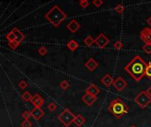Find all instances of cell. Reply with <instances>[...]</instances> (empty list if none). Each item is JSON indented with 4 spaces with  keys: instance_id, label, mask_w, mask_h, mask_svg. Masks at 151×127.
<instances>
[{
    "instance_id": "obj_1",
    "label": "cell",
    "mask_w": 151,
    "mask_h": 127,
    "mask_svg": "<svg viewBox=\"0 0 151 127\" xmlns=\"http://www.w3.org/2000/svg\"><path fill=\"white\" fill-rule=\"evenodd\" d=\"M147 63L139 56H135L127 65L125 66V70L130 74L131 77L137 82L142 80L146 76Z\"/></svg>"
},
{
    "instance_id": "obj_2",
    "label": "cell",
    "mask_w": 151,
    "mask_h": 127,
    "mask_svg": "<svg viewBox=\"0 0 151 127\" xmlns=\"http://www.w3.org/2000/svg\"><path fill=\"white\" fill-rule=\"evenodd\" d=\"M66 14L60 9L58 6H54L45 14V19L56 28L60 26V24L66 19Z\"/></svg>"
},
{
    "instance_id": "obj_3",
    "label": "cell",
    "mask_w": 151,
    "mask_h": 127,
    "mask_svg": "<svg viewBox=\"0 0 151 127\" xmlns=\"http://www.w3.org/2000/svg\"><path fill=\"white\" fill-rule=\"evenodd\" d=\"M108 110L118 119H120L124 115L127 114L129 111L128 106L125 103V101H122L119 98L112 100L109 106H108Z\"/></svg>"
},
{
    "instance_id": "obj_4",
    "label": "cell",
    "mask_w": 151,
    "mask_h": 127,
    "mask_svg": "<svg viewBox=\"0 0 151 127\" xmlns=\"http://www.w3.org/2000/svg\"><path fill=\"white\" fill-rule=\"evenodd\" d=\"M74 118L75 115L69 109H65L58 117V119L65 127H69L74 122Z\"/></svg>"
},
{
    "instance_id": "obj_5",
    "label": "cell",
    "mask_w": 151,
    "mask_h": 127,
    "mask_svg": "<svg viewBox=\"0 0 151 127\" xmlns=\"http://www.w3.org/2000/svg\"><path fill=\"white\" fill-rule=\"evenodd\" d=\"M134 103L142 110L146 109L151 103V97L146 93V91H141L134 98Z\"/></svg>"
},
{
    "instance_id": "obj_6",
    "label": "cell",
    "mask_w": 151,
    "mask_h": 127,
    "mask_svg": "<svg viewBox=\"0 0 151 127\" xmlns=\"http://www.w3.org/2000/svg\"><path fill=\"white\" fill-rule=\"evenodd\" d=\"M95 43L100 49H104L110 43V40L104 33H100L95 39Z\"/></svg>"
},
{
    "instance_id": "obj_7",
    "label": "cell",
    "mask_w": 151,
    "mask_h": 127,
    "mask_svg": "<svg viewBox=\"0 0 151 127\" xmlns=\"http://www.w3.org/2000/svg\"><path fill=\"white\" fill-rule=\"evenodd\" d=\"M112 85H113V87H114L118 92H122L125 87H127V82L125 81L123 78L118 77V78L114 81V82H113Z\"/></svg>"
},
{
    "instance_id": "obj_8",
    "label": "cell",
    "mask_w": 151,
    "mask_h": 127,
    "mask_svg": "<svg viewBox=\"0 0 151 127\" xmlns=\"http://www.w3.org/2000/svg\"><path fill=\"white\" fill-rule=\"evenodd\" d=\"M141 38L145 43H151V29L144 28L141 32Z\"/></svg>"
},
{
    "instance_id": "obj_9",
    "label": "cell",
    "mask_w": 151,
    "mask_h": 127,
    "mask_svg": "<svg viewBox=\"0 0 151 127\" xmlns=\"http://www.w3.org/2000/svg\"><path fill=\"white\" fill-rule=\"evenodd\" d=\"M66 28L67 29L71 32V33H76L80 28H81V25L80 23L77 21V20H75V19H72L67 25H66Z\"/></svg>"
},
{
    "instance_id": "obj_10",
    "label": "cell",
    "mask_w": 151,
    "mask_h": 127,
    "mask_svg": "<svg viewBox=\"0 0 151 127\" xmlns=\"http://www.w3.org/2000/svg\"><path fill=\"white\" fill-rule=\"evenodd\" d=\"M81 100H82V101H83V103L86 105L92 106L95 103V101H96L97 98H96V96H94L92 94H86L85 93V94L81 97Z\"/></svg>"
},
{
    "instance_id": "obj_11",
    "label": "cell",
    "mask_w": 151,
    "mask_h": 127,
    "mask_svg": "<svg viewBox=\"0 0 151 127\" xmlns=\"http://www.w3.org/2000/svg\"><path fill=\"white\" fill-rule=\"evenodd\" d=\"M31 103L36 108H42V106L44 104V100L39 94H35V95H33Z\"/></svg>"
},
{
    "instance_id": "obj_12",
    "label": "cell",
    "mask_w": 151,
    "mask_h": 127,
    "mask_svg": "<svg viewBox=\"0 0 151 127\" xmlns=\"http://www.w3.org/2000/svg\"><path fill=\"white\" fill-rule=\"evenodd\" d=\"M101 82H102V84L104 86H105L106 87H109L113 84L114 81H113V78L111 77V75L107 73L104 76L102 79H101Z\"/></svg>"
},
{
    "instance_id": "obj_13",
    "label": "cell",
    "mask_w": 151,
    "mask_h": 127,
    "mask_svg": "<svg viewBox=\"0 0 151 127\" xmlns=\"http://www.w3.org/2000/svg\"><path fill=\"white\" fill-rule=\"evenodd\" d=\"M31 115L32 117L35 120H39L41 117H42L44 116V111L41 109V108H36L35 107L32 110H31Z\"/></svg>"
},
{
    "instance_id": "obj_14",
    "label": "cell",
    "mask_w": 151,
    "mask_h": 127,
    "mask_svg": "<svg viewBox=\"0 0 151 127\" xmlns=\"http://www.w3.org/2000/svg\"><path fill=\"white\" fill-rule=\"evenodd\" d=\"M98 65H99V64H98L94 58H89V59L86 62V64H85V67H86L88 71H95V70L98 67Z\"/></svg>"
},
{
    "instance_id": "obj_15",
    "label": "cell",
    "mask_w": 151,
    "mask_h": 127,
    "mask_svg": "<svg viewBox=\"0 0 151 127\" xmlns=\"http://www.w3.org/2000/svg\"><path fill=\"white\" fill-rule=\"evenodd\" d=\"M85 93H86V94H92V95H94V96H96V95L100 93V89H99V87H98L96 85L91 84V85H89V86L86 88Z\"/></svg>"
},
{
    "instance_id": "obj_16",
    "label": "cell",
    "mask_w": 151,
    "mask_h": 127,
    "mask_svg": "<svg viewBox=\"0 0 151 127\" xmlns=\"http://www.w3.org/2000/svg\"><path fill=\"white\" fill-rule=\"evenodd\" d=\"M12 31H13V32L14 33V35H15L16 41H18V42H23V41L25 40V38H26L25 35H24L21 31H19L17 28H13L12 29Z\"/></svg>"
},
{
    "instance_id": "obj_17",
    "label": "cell",
    "mask_w": 151,
    "mask_h": 127,
    "mask_svg": "<svg viewBox=\"0 0 151 127\" xmlns=\"http://www.w3.org/2000/svg\"><path fill=\"white\" fill-rule=\"evenodd\" d=\"M75 124H76L78 127L82 126L83 124H85L86 123V118L84 117H82L81 115L78 114V115H75V118H74V122Z\"/></svg>"
},
{
    "instance_id": "obj_18",
    "label": "cell",
    "mask_w": 151,
    "mask_h": 127,
    "mask_svg": "<svg viewBox=\"0 0 151 127\" xmlns=\"http://www.w3.org/2000/svg\"><path fill=\"white\" fill-rule=\"evenodd\" d=\"M66 46H67V48H68V49L70 50V51H75V50H76L79 47V43L75 40L72 39V40H70L67 42Z\"/></svg>"
},
{
    "instance_id": "obj_19",
    "label": "cell",
    "mask_w": 151,
    "mask_h": 127,
    "mask_svg": "<svg viewBox=\"0 0 151 127\" xmlns=\"http://www.w3.org/2000/svg\"><path fill=\"white\" fill-rule=\"evenodd\" d=\"M21 98L23 99L24 101H27V103H29V101H32L33 95H32L29 92L26 91V92H24V93L22 94Z\"/></svg>"
},
{
    "instance_id": "obj_20",
    "label": "cell",
    "mask_w": 151,
    "mask_h": 127,
    "mask_svg": "<svg viewBox=\"0 0 151 127\" xmlns=\"http://www.w3.org/2000/svg\"><path fill=\"white\" fill-rule=\"evenodd\" d=\"M83 42H84V44H85L86 46H88V47H91V46L95 43V39L92 38V36L88 35V36L84 39Z\"/></svg>"
},
{
    "instance_id": "obj_21",
    "label": "cell",
    "mask_w": 151,
    "mask_h": 127,
    "mask_svg": "<svg viewBox=\"0 0 151 127\" xmlns=\"http://www.w3.org/2000/svg\"><path fill=\"white\" fill-rule=\"evenodd\" d=\"M146 76L148 77V79L149 81H151V61L148 62V64L147 65V68H146Z\"/></svg>"
},
{
    "instance_id": "obj_22",
    "label": "cell",
    "mask_w": 151,
    "mask_h": 127,
    "mask_svg": "<svg viewBox=\"0 0 151 127\" xmlns=\"http://www.w3.org/2000/svg\"><path fill=\"white\" fill-rule=\"evenodd\" d=\"M20 44V42H18V41H13V42H8V46L12 49H16L18 47H19V45Z\"/></svg>"
},
{
    "instance_id": "obj_23",
    "label": "cell",
    "mask_w": 151,
    "mask_h": 127,
    "mask_svg": "<svg viewBox=\"0 0 151 127\" xmlns=\"http://www.w3.org/2000/svg\"><path fill=\"white\" fill-rule=\"evenodd\" d=\"M143 51L147 54H151V43H145L142 47Z\"/></svg>"
},
{
    "instance_id": "obj_24",
    "label": "cell",
    "mask_w": 151,
    "mask_h": 127,
    "mask_svg": "<svg viewBox=\"0 0 151 127\" xmlns=\"http://www.w3.org/2000/svg\"><path fill=\"white\" fill-rule=\"evenodd\" d=\"M6 39H7L9 42H13V41H15V40H16L15 35H14V33H13L12 30L6 35Z\"/></svg>"
},
{
    "instance_id": "obj_25",
    "label": "cell",
    "mask_w": 151,
    "mask_h": 127,
    "mask_svg": "<svg viewBox=\"0 0 151 127\" xmlns=\"http://www.w3.org/2000/svg\"><path fill=\"white\" fill-rule=\"evenodd\" d=\"M69 86H70V84H69V82H68L67 81H63L59 84V87H60V88H61L62 90H66V89H68V88H69Z\"/></svg>"
},
{
    "instance_id": "obj_26",
    "label": "cell",
    "mask_w": 151,
    "mask_h": 127,
    "mask_svg": "<svg viewBox=\"0 0 151 127\" xmlns=\"http://www.w3.org/2000/svg\"><path fill=\"white\" fill-rule=\"evenodd\" d=\"M38 53H39V55H41V56H42V57L45 56V55L48 53V49H47V48L44 47V46L40 47L39 49H38Z\"/></svg>"
},
{
    "instance_id": "obj_27",
    "label": "cell",
    "mask_w": 151,
    "mask_h": 127,
    "mask_svg": "<svg viewBox=\"0 0 151 127\" xmlns=\"http://www.w3.org/2000/svg\"><path fill=\"white\" fill-rule=\"evenodd\" d=\"M48 110L49 111H51V112L55 111L57 110V104L54 103V101H51V103H49V105H48Z\"/></svg>"
},
{
    "instance_id": "obj_28",
    "label": "cell",
    "mask_w": 151,
    "mask_h": 127,
    "mask_svg": "<svg viewBox=\"0 0 151 127\" xmlns=\"http://www.w3.org/2000/svg\"><path fill=\"white\" fill-rule=\"evenodd\" d=\"M113 47H114V48H115L117 50H120V49H123L124 44H123V42H122L121 41H117V42L114 43Z\"/></svg>"
},
{
    "instance_id": "obj_29",
    "label": "cell",
    "mask_w": 151,
    "mask_h": 127,
    "mask_svg": "<svg viewBox=\"0 0 151 127\" xmlns=\"http://www.w3.org/2000/svg\"><path fill=\"white\" fill-rule=\"evenodd\" d=\"M21 117H22L25 120H29V119L30 118V117H32V115H31V111L25 110V111L22 113Z\"/></svg>"
},
{
    "instance_id": "obj_30",
    "label": "cell",
    "mask_w": 151,
    "mask_h": 127,
    "mask_svg": "<svg viewBox=\"0 0 151 127\" xmlns=\"http://www.w3.org/2000/svg\"><path fill=\"white\" fill-rule=\"evenodd\" d=\"M21 126L22 127H32L33 126V124H32V122L29 121V120H24L21 123Z\"/></svg>"
},
{
    "instance_id": "obj_31",
    "label": "cell",
    "mask_w": 151,
    "mask_h": 127,
    "mask_svg": "<svg viewBox=\"0 0 151 127\" xmlns=\"http://www.w3.org/2000/svg\"><path fill=\"white\" fill-rule=\"evenodd\" d=\"M115 11H116L118 13L121 14V13H123V12L125 11V7H124L122 5H118V6L115 7Z\"/></svg>"
},
{
    "instance_id": "obj_32",
    "label": "cell",
    "mask_w": 151,
    "mask_h": 127,
    "mask_svg": "<svg viewBox=\"0 0 151 127\" xmlns=\"http://www.w3.org/2000/svg\"><path fill=\"white\" fill-rule=\"evenodd\" d=\"M28 83L25 81H21L19 83V87L20 88V89H26L27 87H28Z\"/></svg>"
},
{
    "instance_id": "obj_33",
    "label": "cell",
    "mask_w": 151,
    "mask_h": 127,
    "mask_svg": "<svg viewBox=\"0 0 151 127\" xmlns=\"http://www.w3.org/2000/svg\"><path fill=\"white\" fill-rule=\"evenodd\" d=\"M93 5L95 7H100L101 6L103 5V0H94V1H93Z\"/></svg>"
},
{
    "instance_id": "obj_34",
    "label": "cell",
    "mask_w": 151,
    "mask_h": 127,
    "mask_svg": "<svg viewBox=\"0 0 151 127\" xmlns=\"http://www.w3.org/2000/svg\"><path fill=\"white\" fill-rule=\"evenodd\" d=\"M80 6H81V7H82V8H87V7H88V6H89V2H88V1L80 2Z\"/></svg>"
},
{
    "instance_id": "obj_35",
    "label": "cell",
    "mask_w": 151,
    "mask_h": 127,
    "mask_svg": "<svg viewBox=\"0 0 151 127\" xmlns=\"http://www.w3.org/2000/svg\"><path fill=\"white\" fill-rule=\"evenodd\" d=\"M145 91H146V93H147V94L151 97V87H148Z\"/></svg>"
},
{
    "instance_id": "obj_36",
    "label": "cell",
    "mask_w": 151,
    "mask_h": 127,
    "mask_svg": "<svg viewBox=\"0 0 151 127\" xmlns=\"http://www.w3.org/2000/svg\"><path fill=\"white\" fill-rule=\"evenodd\" d=\"M147 23H148V24L149 25L150 27H151V16H150V17H149V18H148V19H147Z\"/></svg>"
},
{
    "instance_id": "obj_37",
    "label": "cell",
    "mask_w": 151,
    "mask_h": 127,
    "mask_svg": "<svg viewBox=\"0 0 151 127\" xmlns=\"http://www.w3.org/2000/svg\"><path fill=\"white\" fill-rule=\"evenodd\" d=\"M80 2H83V1H88V0H79Z\"/></svg>"
},
{
    "instance_id": "obj_38",
    "label": "cell",
    "mask_w": 151,
    "mask_h": 127,
    "mask_svg": "<svg viewBox=\"0 0 151 127\" xmlns=\"http://www.w3.org/2000/svg\"><path fill=\"white\" fill-rule=\"evenodd\" d=\"M130 127H137V126H135V125H131Z\"/></svg>"
}]
</instances>
